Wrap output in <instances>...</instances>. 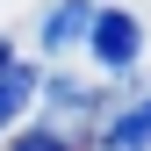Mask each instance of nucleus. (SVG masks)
<instances>
[{"instance_id":"obj_4","label":"nucleus","mask_w":151,"mask_h":151,"mask_svg":"<svg viewBox=\"0 0 151 151\" xmlns=\"http://www.w3.org/2000/svg\"><path fill=\"white\" fill-rule=\"evenodd\" d=\"M29 101H36V72L29 65H7V72H0V122H14Z\"/></svg>"},{"instance_id":"obj_7","label":"nucleus","mask_w":151,"mask_h":151,"mask_svg":"<svg viewBox=\"0 0 151 151\" xmlns=\"http://www.w3.org/2000/svg\"><path fill=\"white\" fill-rule=\"evenodd\" d=\"M7 65H14V50H7V36H0V72H7Z\"/></svg>"},{"instance_id":"obj_1","label":"nucleus","mask_w":151,"mask_h":151,"mask_svg":"<svg viewBox=\"0 0 151 151\" xmlns=\"http://www.w3.org/2000/svg\"><path fill=\"white\" fill-rule=\"evenodd\" d=\"M86 50L101 58V72H129V65H137V50H144V29H137V14H122V7L93 14V29H86Z\"/></svg>"},{"instance_id":"obj_3","label":"nucleus","mask_w":151,"mask_h":151,"mask_svg":"<svg viewBox=\"0 0 151 151\" xmlns=\"http://www.w3.org/2000/svg\"><path fill=\"white\" fill-rule=\"evenodd\" d=\"M108 151H151V101H137L129 115L108 122Z\"/></svg>"},{"instance_id":"obj_6","label":"nucleus","mask_w":151,"mask_h":151,"mask_svg":"<svg viewBox=\"0 0 151 151\" xmlns=\"http://www.w3.org/2000/svg\"><path fill=\"white\" fill-rule=\"evenodd\" d=\"M14 151H72V144L58 137V129H29V137H22V144H14Z\"/></svg>"},{"instance_id":"obj_2","label":"nucleus","mask_w":151,"mask_h":151,"mask_svg":"<svg viewBox=\"0 0 151 151\" xmlns=\"http://www.w3.org/2000/svg\"><path fill=\"white\" fill-rule=\"evenodd\" d=\"M86 29H93V7H86V0H58V7L43 14V50H72V43H86Z\"/></svg>"},{"instance_id":"obj_5","label":"nucleus","mask_w":151,"mask_h":151,"mask_svg":"<svg viewBox=\"0 0 151 151\" xmlns=\"http://www.w3.org/2000/svg\"><path fill=\"white\" fill-rule=\"evenodd\" d=\"M50 101H58V108H86V86L79 79H50Z\"/></svg>"}]
</instances>
